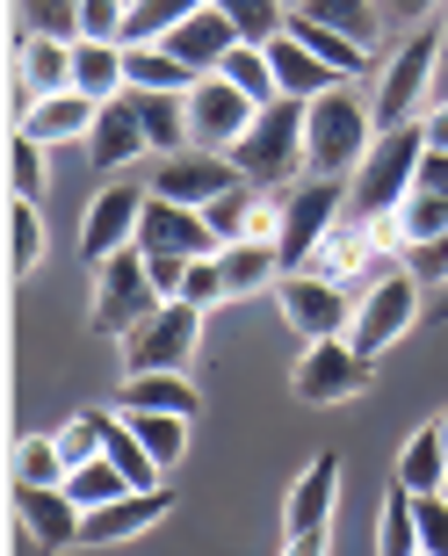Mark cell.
<instances>
[{"label":"cell","mask_w":448,"mask_h":556,"mask_svg":"<svg viewBox=\"0 0 448 556\" xmlns=\"http://www.w3.org/2000/svg\"><path fill=\"white\" fill-rule=\"evenodd\" d=\"M203 8H217V0H130V29H123V43H166L188 15H203Z\"/></svg>","instance_id":"cell-33"},{"label":"cell","mask_w":448,"mask_h":556,"mask_svg":"<svg viewBox=\"0 0 448 556\" xmlns=\"http://www.w3.org/2000/svg\"><path fill=\"white\" fill-rule=\"evenodd\" d=\"M15 528L37 549H73L80 542V506L65 498V484H15Z\"/></svg>","instance_id":"cell-17"},{"label":"cell","mask_w":448,"mask_h":556,"mask_svg":"<svg viewBox=\"0 0 448 556\" xmlns=\"http://www.w3.org/2000/svg\"><path fill=\"white\" fill-rule=\"evenodd\" d=\"M123 80L130 94H196V73L166 43H123Z\"/></svg>","instance_id":"cell-23"},{"label":"cell","mask_w":448,"mask_h":556,"mask_svg":"<svg viewBox=\"0 0 448 556\" xmlns=\"http://www.w3.org/2000/svg\"><path fill=\"white\" fill-rule=\"evenodd\" d=\"M326 549H333V535H289L283 556H326Z\"/></svg>","instance_id":"cell-49"},{"label":"cell","mask_w":448,"mask_h":556,"mask_svg":"<svg viewBox=\"0 0 448 556\" xmlns=\"http://www.w3.org/2000/svg\"><path fill=\"white\" fill-rule=\"evenodd\" d=\"M174 514V492H123L116 506H102V514H80V542L87 549H116V542H138V535H152L160 520Z\"/></svg>","instance_id":"cell-16"},{"label":"cell","mask_w":448,"mask_h":556,"mask_svg":"<svg viewBox=\"0 0 448 556\" xmlns=\"http://www.w3.org/2000/svg\"><path fill=\"white\" fill-rule=\"evenodd\" d=\"M412 520H420V556H448V498H412Z\"/></svg>","instance_id":"cell-45"},{"label":"cell","mask_w":448,"mask_h":556,"mask_svg":"<svg viewBox=\"0 0 448 556\" xmlns=\"http://www.w3.org/2000/svg\"><path fill=\"white\" fill-rule=\"evenodd\" d=\"M239 43H246L239 29H232V22H224L217 8H203V15H188L182 29L166 37V51H174V59H182L188 73H196V80H210V73H224V59H232Z\"/></svg>","instance_id":"cell-20"},{"label":"cell","mask_w":448,"mask_h":556,"mask_svg":"<svg viewBox=\"0 0 448 556\" xmlns=\"http://www.w3.org/2000/svg\"><path fill=\"white\" fill-rule=\"evenodd\" d=\"M203 318L210 311H196V304H160L130 340H116L123 376H182L196 362V348H203Z\"/></svg>","instance_id":"cell-6"},{"label":"cell","mask_w":448,"mask_h":556,"mask_svg":"<svg viewBox=\"0 0 448 556\" xmlns=\"http://www.w3.org/2000/svg\"><path fill=\"white\" fill-rule=\"evenodd\" d=\"M15 8H22V29L29 37L80 43V0H15Z\"/></svg>","instance_id":"cell-40"},{"label":"cell","mask_w":448,"mask_h":556,"mask_svg":"<svg viewBox=\"0 0 448 556\" xmlns=\"http://www.w3.org/2000/svg\"><path fill=\"white\" fill-rule=\"evenodd\" d=\"M37 261H43V217H37V203H8V268L37 275Z\"/></svg>","instance_id":"cell-39"},{"label":"cell","mask_w":448,"mask_h":556,"mask_svg":"<svg viewBox=\"0 0 448 556\" xmlns=\"http://www.w3.org/2000/svg\"><path fill=\"white\" fill-rule=\"evenodd\" d=\"M441 43H448V29H441Z\"/></svg>","instance_id":"cell-53"},{"label":"cell","mask_w":448,"mask_h":556,"mask_svg":"<svg viewBox=\"0 0 448 556\" xmlns=\"http://www.w3.org/2000/svg\"><path fill=\"white\" fill-rule=\"evenodd\" d=\"M145 203H152V188H138V181H109L102 195L87 203V225H80V261L87 268H102V261H116V253L138 247Z\"/></svg>","instance_id":"cell-9"},{"label":"cell","mask_w":448,"mask_h":556,"mask_svg":"<svg viewBox=\"0 0 448 556\" xmlns=\"http://www.w3.org/2000/svg\"><path fill=\"white\" fill-rule=\"evenodd\" d=\"M304 116L311 102H267L261 116H253V130L239 138V152H232V166H239V181L253 188H297L304 181Z\"/></svg>","instance_id":"cell-3"},{"label":"cell","mask_w":448,"mask_h":556,"mask_svg":"<svg viewBox=\"0 0 448 556\" xmlns=\"http://www.w3.org/2000/svg\"><path fill=\"white\" fill-rule=\"evenodd\" d=\"M130 102H138V124H145V138H152L160 160L196 152V144H188V94H130Z\"/></svg>","instance_id":"cell-30"},{"label":"cell","mask_w":448,"mask_h":556,"mask_svg":"<svg viewBox=\"0 0 448 556\" xmlns=\"http://www.w3.org/2000/svg\"><path fill=\"white\" fill-rule=\"evenodd\" d=\"M217 268H224L232 296H253V289L283 282V253L267 247V239H239V247H217Z\"/></svg>","instance_id":"cell-27"},{"label":"cell","mask_w":448,"mask_h":556,"mask_svg":"<svg viewBox=\"0 0 448 556\" xmlns=\"http://www.w3.org/2000/svg\"><path fill=\"white\" fill-rule=\"evenodd\" d=\"M434 8H441V0H376V15L398 22V29H420V22H427Z\"/></svg>","instance_id":"cell-47"},{"label":"cell","mask_w":448,"mask_h":556,"mask_svg":"<svg viewBox=\"0 0 448 556\" xmlns=\"http://www.w3.org/2000/svg\"><path fill=\"white\" fill-rule=\"evenodd\" d=\"M217 15L232 22L246 43H261V51L289 29V8H283V0H217Z\"/></svg>","instance_id":"cell-36"},{"label":"cell","mask_w":448,"mask_h":556,"mask_svg":"<svg viewBox=\"0 0 448 556\" xmlns=\"http://www.w3.org/2000/svg\"><path fill=\"white\" fill-rule=\"evenodd\" d=\"M376 556H420V520H412V492H406V484H390V498H384Z\"/></svg>","instance_id":"cell-37"},{"label":"cell","mask_w":448,"mask_h":556,"mask_svg":"<svg viewBox=\"0 0 448 556\" xmlns=\"http://www.w3.org/2000/svg\"><path fill=\"white\" fill-rule=\"evenodd\" d=\"M434 427H441V448H448V413H441V419H434Z\"/></svg>","instance_id":"cell-50"},{"label":"cell","mask_w":448,"mask_h":556,"mask_svg":"<svg viewBox=\"0 0 448 556\" xmlns=\"http://www.w3.org/2000/svg\"><path fill=\"white\" fill-rule=\"evenodd\" d=\"M145 152H152V138H145V124H138V102H130V94L102 102V116H95V130H87V160L116 181L123 166H138Z\"/></svg>","instance_id":"cell-18"},{"label":"cell","mask_w":448,"mask_h":556,"mask_svg":"<svg viewBox=\"0 0 448 556\" xmlns=\"http://www.w3.org/2000/svg\"><path fill=\"white\" fill-rule=\"evenodd\" d=\"M123 492H130V477H123L109 455H95V463H80V470L65 477V498H73L80 514H102V506H116Z\"/></svg>","instance_id":"cell-34"},{"label":"cell","mask_w":448,"mask_h":556,"mask_svg":"<svg viewBox=\"0 0 448 556\" xmlns=\"http://www.w3.org/2000/svg\"><path fill=\"white\" fill-rule=\"evenodd\" d=\"M289 37L304 43V51H311V59H319V65H333L340 80H362V73H369V51H362V43H347L340 29H319V22L289 15Z\"/></svg>","instance_id":"cell-32"},{"label":"cell","mask_w":448,"mask_h":556,"mask_svg":"<svg viewBox=\"0 0 448 556\" xmlns=\"http://www.w3.org/2000/svg\"><path fill=\"white\" fill-rule=\"evenodd\" d=\"M297 15L319 22V29H340V37H347V43H362V51H376V29H384L376 0H304Z\"/></svg>","instance_id":"cell-31"},{"label":"cell","mask_w":448,"mask_h":556,"mask_svg":"<svg viewBox=\"0 0 448 556\" xmlns=\"http://www.w3.org/2000/svg\"><path fill=\"white\" fill-rule=\"evenodd\" d=\"M95 116H102V102H87V94L65 87V94H43V102L22 116V138H37L43 152H51V144H80L87 130H95Z\"/></svg>","instance_id":"cell-21"},{"label":"cell","mask_w":448,"mask_h":556,"mask_svg":"<svg viewBox=\"0 0 448 556\" xmlns=\"http://www.w3.org/2000/svg\"><path fill=\"white\" fill-rule=\"evenodd\" d=\"M398 484H406L412 498H434L448 484V448H441V427H420L398 448Z\"/></svg>","instance_id":"cell-28"},{"label":"cell","mask_w":448,"mask_h":556,"mask_svg":"<svg viewBox=\"0 0 448 556\" xmlns=\"http://www.w3.org/2000/svg\"><path fill=\"white\" fill-rule=\"evenodd\" d=\"M340 506V455H319L283 498V535H326Z\"/></svg>","instance_id":"cell-19"},{"label":"cell","mask_w":448,"mask_h":556,"mask_svg":"<svg viewBox=\"0 0 448 556\" xmlns=\"http://www.w3.org/2000/svg\"><path fill=\"white\" fill-rule=\"evenodd\" d=\"M441 498H448V484H441Z\"/></svg>","instance_id":"cell-52"},{"label":"cell","mask_w":448,"mask_h":556,"mask_svg":"<svg viewBox=\"0 0 448 556\" xmlns=\"http://www.w3.org/2000/svg\"><path fill=\"white\" fill-rule=\"evenodd\" d=\"M15 73L37 94H65L73 87V43H59V37H22L15 43Z\"/></svg>","instance_id":"cell-29"},{"label":"cell","mask_w":448,"mask_h":556,"mask_svg":"<svg viewBox=\"0 0 448 556\" xmlns=\"http://www.w3.org/2000/svg\"><path fill=\"white\" fill-rule=\"evenodd\" d=\"M65 448H59V433H22V448H15V484H65Z\"/></svg>","instance_id":"cell-38"},{"label":"cell","mask_w":448,"mask_h":556,"mask_svg":"<svg viewBox=\"0 0 448 556\" xmlns=\"http://www.w3.org/2000/svg\"><path fill=\"white\" fill-rule=\"evenodd\" d=\"M283 8H289V15H297V8H304V0H283Z\"/></svg>","instance_id":"cell-51"},{"label":"cell","mask_w":448,"mask_h":556,"mask_svg":"<svg viewBox=\"0 0 448 556\" xmlns=\"http://www.w3.org/2000/svg\"><path fill=\"white\" fill-rule=\"evenodd\" d=\"M138 253L145 261H210L217 253V231H210L203 210H182V203H145L138 217Z\"/></svg>","instance_id":"cell-13"},{"label":"cell","mask_w":448,"mask_h":556,"mask_svg":"<svg viewBox=\"0 0 448 556\" xmlns=\"http://www.w3.org/2000/svg\"><path fill=\"white\" fill-rule=\"evenodd\" d=\"M130 0H80V43H123Z\"/></svg>","instance_id":"cell-43"},{"label":"cell","mask_w":448,"mask_h":556,"mask_svg":"<svg viewBox=\"0 0 448 556\" xmlns=\"http://www.w3.org/2000/svg\"><path fill=\"white\" fill-rule=\"evenodd\" d=\"M347 210V181H297L283 188V231H275V253H283V275H304L311 253L333 239V225H340Z\"/></svg>","instance_id":"cell-7"},{"label":"cell","mask_w":448,"mask_h":556,"mask_svg":"<svg viewBox=\"0 0 448 556\" xmlns=\"http://www.w3.org/2000/svg\"><path fill=\"white\" fill-rule=\"evenodd\" d=\"M224 80L239 87L253 109H267V102H283V87H275V65H267V51L261 43H239L232 59H224Z\"/></svg>","instance_id":"cell-35"},{"label":"cell","mask_w":448,"mask_h":556,"mask_svg":"<svg viewBox=\"0 0 448 556\" xmlns=\"http://www.w3.org/2000/svg\"><path fill=\"white\" fill-rule=\"evenodd\" d=\"M267 65H275V87H283L289 102H319V94H333V87H354V80H340L333 65L311 59V51H304L297 37H289V29H283L275 43H267Z\"/></svg>","instance_id":"cell-22"},{"label":"cell","mask_w":448,"mask_h":556,"mask_svg":"<svg viewBox=\"0 0 448 556\" xmlns=\"http://www.w3.org/2000/svg\"><path fill=\"white\" fill-rule=\"evenodd\" d=\"M166 296L152 289V268H145V253H116V261H102L95 268V304H87V326L102 332V340H130V332L160 311Z\"/></svg>","instance_id":"cell-5"},{"label":"cell","mask_w":448,"mask_h":556,"mask_svg":"<svg viewBox=\"0 0 448 556\" xmlns=\"http://www.w3.org/2000/svg\"><path fill=\"white\" fill-rule=\"evenodd\" d=\"M130 427H138V441L152 448V463H160V470H174V463H182L188 419H174V413H130Z\"/></svg>","instance_id":"cell-41"},{"label":"cell","mask_w":448,"mask_h":556,"mask_svg":"<svg viewBox=\"0 0 448 556\" xmlns=\"http://www.w3.org/2000/svg\"><path fill=\"white\" fill-rule=\"evenodd\" d=\"M441 318H448V304H441Z\"/></svg>","instance_id":"cell-54"},{"label":"cell","mask_w":448,"mask_h":556,"mask_svg":"<svg viewBox=\"0 0 448 556\" xmlns=\"http://www.w3.org/2000/svg\"><path fill=\"white\" fill-rule=\"evenodd\" d=\"M369 144H376V116L354 87H333L319 94L304 116V174L311 181H354L369 160Z\"/></svg>","instance_id":"cell-1"},{"label":"cell","mask_w":448,"mask_h":556,"mask_svg":"<svg viewBox=\"0 0 448 556\" xmlns=\"http://www.w3.org/2000/svg\"><path fill=\"white\" fill-rule=\"evenodd\" d=\"M224 188H239V166L224 160V152H174V160L152 166V195H160V203L210 210Z\"/></svg>","instance_id":"cell-14"},{"label":"cell","mask_w":448,"mask_h":556,"mask_svg":"<svg viewBox=\"0 0 448 556\" xmlns=\"http://www.w3.org/2000/svg\"><path fill=\"white\" fill-rule=\"evenodd\" d=\"M43 181H51V174H43V144L15 130V138H8V188H15V203H37Z\"/></svg>","instance_id":"cell-42"},{"label":"cell","mask_w":448,"mask_h":556,"mask_svg":"<svg viewBox=\"0 0 448 556\" xmlns=\"http://www.w3.org/2000/svg\"><path fill=\"white\" fill-rule=\"evenodd\" d=\"M95 427H102V455L116 463L123 477H130V492H160V477H166V470L152 463V448L138 441V427H130L123 413H95Z\"/></svg>","instance_id":"cell-24"},{"label":"cell","mask_w":448,"mask_h":556,"mask_svg":"<svg viewBox=\"0 0 448 556\" xmlns=\"http://www.w3.org/2000/svg\"><path fill=\"white\" fill-rule=\"evenodd\" d=\"M420 130H427V152H448V102L427 109V124H420Z\"/></svg>","instance_id":"cell-48"},{"label":"cell","mask_w":448,"mask_h":556,"mask_svg":"<svg viewBox=\"0 0 448 556\" xmlns=\"http://www.w3.org/2000/svg\"><path fill=\"white\" fill-rule=\"evenodd\" d=\"M369 383H376V362L354 354L347 340L304 348V362H297V376H289V391L304 397V405H347V397H362Z\"/></svg>","instance_id":"cell-11"},{"label":"cell","mask_w":448,"mask_h":556,"mask_svg":"<svg viewBox=\"0 0 448 556\" xmlns=\"http://www.w3.org/2000/svg\"><path fill=\"white\" fill-rule=\"evenodd\" d=\"M412 318H420V282H412V268H398V275H384V282H369V296L354 304L347 348L376 362V354H390L412 332Z\"/></svg>","instance_id":"cell-8"},{"label":"cell","mask_w":448,"mask_h":556,"mask_svg":"<svg viewBox=\"0 0 448 556\" xmlns=\"http://www.w3.org/2000/svg\"><path fill=\"white\" fill-rule=\"evenodd\" d=\"M203 217H210V231H217V247H239V239H267V247H275V231H283V195L239 181V188H224Z\"/></svg>","instance_id":"cell-15"},{"label":"cell","mask_w":448,"mask_h":556,"mask_svg":"<svg viewBox=\"0 0 448 556\" xmlns=\"http://www.w3.org/2000/svg\"><path fill=\"white\" fill-rule=\"evenodd\" d=\"M182 304H196V311H217V304H232V289H224V268H217V253L188 268V282H182Z\"/></svg>","instance_id":"cell-44"},{"label":"cell","mask_w":448,"mask_h":556,"mask_svg":"<svg viewBox=\"0 0 448 556\" xmlns=\"http://www.w3.org/2000/svg\"><path fill=\"white\" fill-rule=\"evenodd\" d=\"M420 160H427V130H384V138L369 144L362 174L347 181V210L354 217H369V225H384V217H398L412 195V181H420Z\"/></svg>","instance_id":"cell-2"},{"label":"cell","mask_w":448,"mask_h":556,"mask_svg":"<svg viewBox=\"0 0 448 556\" xmlns=\"http://www.w3.org/2000/svg\"><path fill=\"white\" fill-rule=\"evenodd\" d=\"M406 268H412V282H420V289H448V231H441V239H427V247H412Z\"/></svg>","instance_id":"cell-46"},{"label":"cell","mask_w":448,"mask_h":556,"mask_svg":"<svg viewBox=\"0 0 448 556\" xmlns=\"http://www.w3.org/2000/svg\"><path fill=\"white\" fill-rule=\"evenodd\" d=\"M441 59H448V43L434 37H406L398 51H390V65L376 73V94H369V116H376V138L384 130H412V124H427L420 109H427V87H434V73H441Z\"/></svg>","instance_id":"cell-4"},{"label":"cell","mask_w":448,"mask_h":556,"mask_svg":"<svg viewBox=\"0 0 448 556\" xmlns=\"http://www.w3.org/2000/svg\"><path fill=\"white\" fill-rule=\"evenodd\" d=\"M275 304H283L289 326L304 332V348H319V340H347V326H354L347 289L319 282V275H283V282H275Z\"/></svg>","instance_id":"cell-12"},{"label":"cell","mask_w":448,"mask_h":556,"mask_svg":"<svg viewBox=\"0 0 448 556\" xmlns=\"http://www.w3.org/2000/svg\"><path fill=\"white\" fill-rule=\"evenodd\" d=\"M73 94H87V102L130 94V80H123V43H73Z\"/></svg>","instance_id":"cell-26"},{"label":"cell","mask_w":448,"mask_h":556,"mask_svg":"<svg viewBox=\"0 0 448 556\" xmlns=\"http://www.w3.org/2000/svg\"><path fill=\"white\" fill-rule=\"evenodd\" d=\"M253 116H261V109L246 102L224 73H210V80H196V94H188V144H196V152H224V160H232V152H239V138L253 130Z\"/></svg>","instance_id":"cell-10"},{"label":"cell","mask_w":448,"mask_h":556,"mask_svg":"<svg viewBox=\"0 0 448 556\" xmlns=\"http://www.w3.org/2000/svg\"><path fill=\"white\" fill-rule=\"evenodd\" d=\"M116 413H174L188 419L196 413V383H182V376H123L116 383Z\"/></svg>","instance_id":"cell-25"}]
</instances>
